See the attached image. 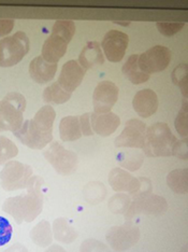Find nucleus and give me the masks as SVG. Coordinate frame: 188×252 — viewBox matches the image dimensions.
<instances>
[{
  "label": "nucleus",
  "instance_id": "1",
  "mask_svg": "<svg viewBox=\"0 0 188 252\" xmlns=\"http://www.w3.org/2000/svg\"><path fill=\"white\" fill-rule=\"evenodd\" d=\"M55 118L54 108L45 105L39 109L32 119L23 122L21 128L13 134L23 145L33 150H41L53 140Z\"/></svg>",
  "mask_w": 188,
  "mask_h": 252
},
{
  "label": "nucleus",
  "instance_id": "2",
  "mask_svg": "<svg viewBox=\"0 0 188 252\" xmlns=\"http://www.w3.org/2000/svg\"><path fill=\"white\" fill-rule=\"evenodd\" d=\"M43 180L37 176H32L28 181L27 194L9 197L2 205V210L13 217L18 224L23 222H31L41 214L43 208V195L41 186Z\"/></svg>",
  "mask_w": 188,
  "mask_h": 252
},
{
  "label": "nucleus",
  "instance_id": "3",
  "mask_svg": "<svg viewBox=\"0 0 188 252\" xmlns=\"http://www.w3.org/2000/svg\"><path fill=\"white\" fill-rule=\"evenodd\" d=\"M178 142L169 125L158 122L146 130V144L144 152L150 157H170L173 156V149Z\"/></svg>",
  "mask_w": 188,
  "mask_h": 252
},
{
  "label": "nucleus",
  "instance_id": "4",
  "mask_svg": "<svg viewBox=\"0 0 188 252\" xmlns=\"http://www.w3.org/2000/svg\"><path fill=\"white\" fill-rule=\"evenodd\" d=\"M26 99L21 93L11 92L0 100V131H16L24 120Z\"/></svg>",
  "mask_w": 188,
  "mask_h": 252
},
{
  "label": "nucleus",
  "instance_id": "5",
  "mask_svg": "<svg viewBox=\"0 0 188 252\" xmlns=\"http://www.w3.org/2000/svg\"><path fill=\"white\" fill-rule=\"evenodd\" d=\"M29 51V38L18 32L0 40V67H12L24 59Z\"/></svg>",
  "mask_w": 188,
  "mask_h": 252
},
{
  "label": "nucleus",
  "instance_id": "6",
  "mask_svg": "<svg viewBox=\"0 0 188 252\" xmlns=\"http://www.w3.org/2000/svg\"><path fill=\"white\" fill-rule=\"evenodd\" d=\"M43 156L53 166L57 174L61 176L71 175L77 169L79 163L77 154L57 141L51 142V145L43 151Z\"/></svg>",
  "mask_w": 188,
  "mask_h": 252
},
{
  "label": "nucleus",
  "instance_id": "7",
  "mask_svg": "<svg viewBox=\"0 0 188 252\" xmlns=\"http://www.w3.org/2000/svg\"><path fill=\"white\" fill-rule=\"evenodd\" d=\"M32 177V168L18 161H11L4 165L0 173L1 187L5 191H15L25 189Z\"/></svg>",
  "mask_w": 188,
  "mask_h": 252
},
{
  "label": "nucleus",
  "instance_id": "8",
  "mask_svg": "<svg viewBox=\"0 0 188 252\" xmlns=\"http://www.w3.org/2000/svg\"><path fill=\"white\" fill-rule=\"evenodd\" d=\"M168 209L166 198L154 195L151 192H139L135 194L133 204L129 206L126 213V218L129 219L136 214L159 216L162 215Z\"/></svg>",
  "mask_w": 188,
  "mask_h": 252
},
{
  "label": "nucleus",
  "instance_id": "9",
  "mask_svg": "<svg viewBox=\"0 0 188 252\" xmlns=\"http://www.w3.org/2000/svg\"><path fill=\"white\" fill-rule=\"evenodd\" d=\"M172 53L163 45H155L139 55L138 65L146 74L163 71L169 66Z\"/></svg>",
  "mask_w": 188,
  "mask_h": 252
},
{
  "label": "nucleus",
  "instance_id": "10",
  "mask_svg": "<svg viewBox=\"0 0 188 252\" xmlns=\"http://www.w3.org/2000/svg\"><path fill=\"white\" fill-rule=\"evenodd\" d=\"M146 125L140 120H129L121 135L115 139V146L118 148L143 149L146 144Z\"/></svg>",
  "mask_w": 188,
  "mask_h": 252
},
{
  "label": "nucleus",
  "instance_id": "11",
  "mask_svg": "<svg viewBox=\"0 0 188 252\" xmlns=\"http://www.w3.org/2000/svg\"><path fill=\"white\" fill-rule=\"evenodd\" d=\"M119 90L115 83L101 81L98 83L93 94L94 113H109L118 99Z\"/></svg>",
  "mask_w": 188,
  "mask_h": 252
},
{
  "label": "nucleus",
  "instance_id": "12",
  "mask_svg": "<svg viewBox=\"0 0 188 252\" xmlns=\"http://www.w3.org/2000/svg\"><path fill=\"white\" fill-rule=\"evenodd\" d=\"M128 43L129 38L126 33L113 30L106 33L101 47L107 60L112 63H118L124 59Z\"/></svg>",
  "mask_w": 188,
  "mask_h": 252
},
{
  "label": "nucleus",
  "instance_id": "13",
  "mask_svg": "<svg viewBox=\"0 0 188 252\" xmlns=\"http://www.w3.org/2000/svg\"><path fill=\"white\" fill-rule=\"evenodd\" d=\"M140 239V230L134 225L113 226L107 234V243L115 250H126Z\"/></svg>",
  "mask_w": 188,
  "mask_h": 252
},
{
  "label": "nucleus",
  "instance_id": "14",
  "mask_svg": "<svg viewBox=\"0 0 188 252\" xmlns=\"http://www.w3.org/2000/svg\"><path fill=\"white\" fill-rule=\"evenodd\" d=\"M86 70L79 64L78 61L71 60L64 64L58 77L60 87L69 93L75 92L82 83Z\"/></svg>",
  "mask_w": 188,
  "mask_h": 252
},
{
  "label": "nucleus",
  "instance_id": "15",
  "mask_svg": "<svg viewBox=\"0 0 188 252\" xmlns=\"http://www.w3.org/2000/svg\"><path fill=\"white\" fill-rule=\"evenodd\" d=\"M109 183L115 192H128L130 194H138L141 191V179H136L134 176L122 168H114L109 175Z\"/></svg>",
  "mask_w": 188,
  "mask_h": 252
},
{
  "label": "nucleus",
  "instance_id": "16",
  "mask_svg": "<svg viewBox=\"0 0 188 252\" xmlns=\"http://www.w3.org/2000/svg\"><path fill=\"white\" fill-rule=\"evenodd\" d=\"M158 97L153 90L144 89L135 94L133 100L134 111L142 118H150L158 109Z\"/></svg>",
  "mask_w": 188,
  "mask_h": 252
},
{
  "label": "nucleus",
  "instance_id": "17",
  "mask_svg": "<svg viewBox=\"0 0 188 252\" xmlns=\"http://www.w3.org/2000/svg\"><path fill=\"white\" fill-rule=\"evenodd\" d=\"M90 124L93 131L100 136H110L121 124V119L117 114L109 112L104 114L90 113Z\"/></svg>",
  "mask_w": 188,
  "mask_h": 252
},
{
  "label": "nucleus",
  "instance_id": "18",
  "mask_svg": "<svg viewBox=\"0 0 188 252\" xmlns=\"http://www.w3.org/2000/svg\"><path fill=\"white\" fill-rule=\"evenodd\" d=\"M57 71L56 63H49L42 56H37L29 65V74L33 81L39 84L50 82Z\"/></svg>",
  "mask_w": 188,
  "mask_h": 252
},
{
  "label": "nucleus",
  "instance_id": "19",
  "mask_svg": "<svg viewBox=\"0 0 188 252\" xmlns=\"http://www.w3.org/2000/svg\"><path fill=\"white\" fill-rule=\"evenodd\" d=\"M79 64L85 70L90 69L97 65H102L105 63L104 52L101 50V45L97 41H89L83 48L79 56Z\"/></svg>",
  "mask_w": 188,
  "mask_h": 252
},
{
  "label": "nucleus",
  "instance_id": "20",
  "mask_svg": "<svg viewBox=\"0 0 188 252\" xmlns=\"http://www.w3.org/2000/svg\"><path fill=\"white\" fill-rule=\"evenodd\" d=\"M68 48V42L62 38L51 35L45 40L42 47V57L49 63L58 62L62 56L66 54Z\"/></svg>",
  "mask_w": 188,
  "mask_h": 252
},
{
  "label": "nucleus",
  "instance_id": "21",
  "mask_svg": "<svg viewBox=\"0 0 188 252\" xmlns=\"http://www.w3.org/2000/svg\"><path fill=\"white\" fill-rule=\"evenodd\" d=\"M59 136L64 141H75L82 137L80 119L75 116L65 117L59 123Z\"/></svg>",
  "mask_w": 188,
  "mask_h": 252
},
{
  "label": "nucleus",
  "instance_id": "22",
  "mask_svg": "<svg viewBox=\"0 0 188 252\" xmlns=\"http://www.w3.org/2000/svg\"><path fill=\"white\" fill-rule=\"evenodd\" d=\"M138 54H134L128 57L127 62L122 68V71L130 82L134 84H142L150 80V74H146L140 69L138 65Z\"/></svg>",
  "mask_w": 188,
  "mask_h": 252
},
{
  "label": "nucleus",
  "instance_id": "23",
  "mask_svg": "<svg viewBox=\"0 0 188 252\" xmlns=\"http://www.w3.org/2000/svg\"><path fill=\"white\" fill-rule=\"evenodd\" d=\"M53 235L56 240L64 244H71L79 236L78 232L64 218H57L53 222Z\"/></svg>",
  "mask_w": 188,
  "mask_h": 252
},
{
  "label": "nucleus",
  "instance_id": "24",
  "mask_svg": "<svg viewBox=\"0 0 188 252\" xmlns=\"http://www.w3.org/2000/svg\"><path fill=\"white\" fill-rule=\"evenodd\" d=\"M30 239L33 244L39 247H47L52 244L53 233L50 222L47 220H42L30 231Z\"/></svg>",
  "mask_w": 188,
  "mask_h": 252
},
{
  "label": "nucleus",
  "instance_id": "25",
  "mask_svg": "<svg viewBox=\"0 0 188 252\" xmlns=\"http://www.w3.org/2000/svg\"><path fill=\"white\" fill-rule=\"evenodd\" d=\"M42 96L43 100L48 104L61 105L71 98L72 93L62 89L58 82H53L44 90Z\"/></svg>",
  "mask_w": 188,
  "mask_h": 252
},
{
  "label": "nucleus",
  "instance_id": "26",
  "mask_svg": "<svg viewBox=\"0 0 188 252\" xmlns=\"http://www.w3.org/2000/svg\"><path fill=\"white\" fill-rule=\"evenodd\" d=\"M143 154L135 150L123 151L117 156V161L122 167L130 171L138 170L143 164Z\"/></svg>",
  "mask_w": 188,
  "mask_h": 252
},
{
  "label": "nucleus",
  "instance_id": "27",
  "mask_svg": "<svg viewBox=\"0 0 188 252\" xmlns=\"http://www.w3.org/2000/svg\"><path fill=\"white\" fill-rule=\"evenodd\" d=\"M83 195L87 203L99 204L107 196V189L101 182H89L83 189Z\"/></svg>",
  "mask_w": 188,
  "mask_h": 252
},
{
  "label": "nucleus",
  "instance_id": "28",
  "mask_svg": "<svg viewBox=\"0 0 188 252\" xmlns=\"http://www.w3.org/2000/svg\"><path fill=\"white\" fill-rule=\"evenodd\" d=\"M167 183L173 192L178 194L187 193V169H175L168 175Z\"/></svg>",
  "mask_w": 188,
  "mask_h": 252
},
{
  "label": "nucleus",
  "instance_id": "29",
  "mask_svg": "<svg viewBox=\"0 0 188 252\" xmlns=\"http://www.w3.org/2000/svg\"><path fill=\"white\" fill-rule=\"evenodd\" d=\"M76 32V24L72 21L58 20L55 22L52 30V35L58 36L69 43Z\"/></svg>",
  "mask_w": 188,
  "mask_h": 252
},
{
  "label": "nucleus",
  "instance_id": "30",
  "mask_svg": "<svg viewBox=\"0 0 188 252\" xmlns=\"http://www.w3.org/2000/svg\"><path fill=\"white\" fill-rule=\"evenodd\" d=\"M19 154V149L12 140L4 136H0V165L8 162Z\"/></svg>",
  "mask_w": 188,
  "mask_h": 252
},
{
  "label": "nucleus",
  "instance_id": "31",
  "mask_svg": "<svg viewBox=\"0 0 188 252\" xmlns=\"http://www.w3.org/2000/svg\"><path fill=\"white\" fill-rule=\"evenodd\" d=\"M171 79L172 82L179 87L183 93L184 97H187V64L186 63H181L180 65L174 68V70L171 73Z\"/></svg>",
  "mask_w": 188,
  "mask_h": 252
},
{
  "label": "nucleus",
  "instance_id": "32",
  "mask_svg": "<svg viewBox=\"0 0 188 252\" xmlns=\"http://www.w3.org/2000/svg\"><path fill=\"white\" fill-rule=\"evenodd\" d=\"M132 203L130 196L127 194L118 193L111 197L109 202V208L114 214H126Z\"/></svg>",
  "mask_w": 188,
  "mask_h": 252
},
{
  "label": "nucleus",
  "instance_id": "33",
  "mask_svg": "<svg viewBox=\"0 0 188 252\" xmlns=\"http://www.w3.org/2000/svg\"><path fill=\"white\" fill-rule=\"evenodd\" d=\"M184 23H167V22H158L156 26L157 30L161 35L166 37H172L183 30Z\"/></svg>",
  "mask_w": 188,
  "mask_h": 252
},
{
  "label": "nucleus",
  "instance_id": "34",
  "mask_svg": "<svg viewBox=\"0 0 188 252\" xmlns=\"http://www.w3.org/2000/svg\"><path fill=\"white\" fill-rule=\"evenodd\" d=\"M12 237V226L5 218L0 217V246L10 242Z\"/></svg>",
  "mask_w": 188,
  "mask_h": 252
},
{
  "label": "nucleus",
  "instance_id": "35",
  "mask_svg": "<svg viewBox=\"0 0 188 252\" xmlns=\"http://www.w3.org/2000/svg\"><path fill=\"white\" fill-rule=\"evenodd\" d=\"M81 252H107V248L99 240L86 239L81 246Z\"/></svg>",
  "mask_w": 188,
  "mask_h": 252
},
{
  "label": "nucleus",
  "instance_id": "36",
  "mask_svg": "<svg viewBox=\"0 0 188 252\" xmlns=\"http://www.w3.org/2000/svg\"><path fill=\"white\" fill-rule=\"evenodd\" d=\"M175 128L176 130H178V133L183 136V137H187V131H188V128H187V110H182L179 112L178 117H176L175 119Z\"/></svg>",
  "mask_w": 188,
  "mask_h": 252
},
{
  "label": "nucleus",
  "instance_id": "37",
  "mask_svg": "<svg viewBox=\"0 0 188 252\" xmlns=\"http://www.w3.org/2000/svg\"><path fill=\"white\" fill-rule=\"evenodd\" d=\"M80 119V125H81L82 135L84 136H92L95 133L92 128V124H90V113L82 114Z\"/></svg>",
  "mask_w": 188,
  "mask_h": 252
},
{
  "label": "nucleus",
  "instance_id": "38",
  "mask_svg": "<svg viewBox=\"0 0 188 252\" xmlns=\"http://www.w3.org/2000/svg\"><path fill=\"white\" fill-rule=\"evenodd\" d=\"M173 156L183 159L187 158V138H184L183 140H178L173 149Z\"/></svg>",
  "mask_w": 188,
  "mask_h": 252
},
{
  "label": "nucleus",
  "instance_id": "39",
  "mask_svg": "<svg viewBox=\"0 0 188 252\" xmlns=\"http://www.w3.org/2000/svg\"><path fill=\"white\" fill-rule=\"evenodd\" d=\"M14 20H0V37H4L12 32Z\"/></svg>",
  "mask_w": 188,
  "mask_h": 252
},
{
  "label": "nucleus",
  "instance_id": "40",
  "mask_svg": "<svg viewBox=\"0 0 188 252\" xmlns=\"http://www.w3.org/2000/svg\"><path fill=\"white\" fill-rule=\"evenodd\" d=\"M4 252H28V250L25 246L18 243V244H14L13 246H11V247L5 250Z\"/></svg>",
  "mask_w": 188,
  "mask_h": 252
},
{
  "label": "nucleus",
  "instance_id": "41",
  "mask_svg": "<svg viewBox=\"0 0 188 252\" xmlns=\"http://www.w3.org/2000/svg\"><path fill=\"white\" fill-rule=\"evenodd\" d=\"M45 252H66L64 249H62L60 246H57V245H53L52 247H50Z\"/></svg>",
  "mask_w": 188,
  "mask_h": 252
},
{
  "label": "nucleus",
  "instance_id": "42",
  "mask_svg": "<svg viewBox=\"0 0 188 252\" xmlns=\"http://www.w3.org/2000/svg\"><path fill=\"white\" fill-rule=\"evenodd\" d=\"M116 24H118V25H124V26H128L130 23L129 22H126V23H124V22H116Z\"/></svg>",
  "mask_w": 188,
  "mask_h": 252
}]
</instances>
